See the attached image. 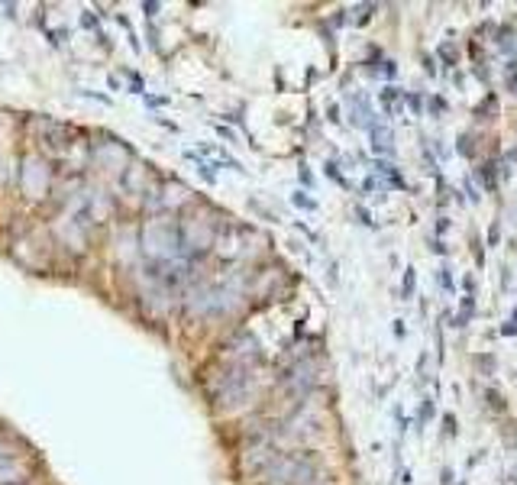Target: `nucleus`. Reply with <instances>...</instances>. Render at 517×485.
<instances>
[{
    "label": "nucleus",
    "mask_w": 517,
    "mask_h": 485,
    "mask_svg": "<svg viewBox=\"0 0 517 485\" xmlns=\"http://www.w3.org/2000/svg\"><path fill=\"white\" fill-rule=\"evenodd\" d=\"M372 139H375V149H378V152H391V139H388V133H385L378 123H372Z\"/></svg>",
    "instance_id": "nucleus-1"
},
{
    "label": "nucleus",
    "mask_w": 517,
    "mask_h": 485,
    "mask_svg": "<svg viewBox=\"0 0 517 485\" xmlns=\"http://www.w3.org/2000/svg\"><path fill=\"white\" fill-rule=\"evenodd\" d=\"M401 291H404V298H411L414 294V269L404 272V288H401Z\"/></svg>",
    "instance_id": "nucleus-2"
}]
</instances>
